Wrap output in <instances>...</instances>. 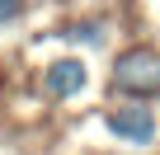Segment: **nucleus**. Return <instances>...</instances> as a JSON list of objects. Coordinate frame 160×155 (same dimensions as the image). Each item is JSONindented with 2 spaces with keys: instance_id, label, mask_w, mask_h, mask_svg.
<instances>
[{
  "instance_id": "nucleus-1",
  "label": "nucleus",
  "mask_w": 160,
  "mask_h": 155,
  "mask_svg": "<svg viewBox=\"0 0 160 155\" xmlns=\"http://www.w3.org/2000/svg\"><path fill=\"white\" fill-rule=\"evenodd\" d=\"M113 85L127 90V94H155L160 90V56L151 47H132L118 56L113 66Z\"/></svg>"
},
{
  "instance_id": "nucleus-2",
  "label": "nucleus",
  "mask_w": 160,
  "mask_h": 155,
  "mask_svg": "<svg viewBox=\"0 0 160 155\" xmlns=\"http://www.w3.org/2000/svg\"><path fill=\"white\" fill-rule=\"evenodd\" d=\"M108 127H113L118 136H127V141H151V136H155V118H151V108H141V104L113 108V113H108Z\"/></svg>"
},
{
  "instance_id": "nucleus-3",
  "label": "nucleus",
  "mask_w": 160,
  "mask_h": 155,
  "mask_svg": "<svg viewBox=\"0 0 160 155\" xmlns=\"http://www.w3.org/2000/svg\"><path fill=\"white\" fill-rule=\"evenodd\" d=\"M75 90H85V66H80V61H57V66H47V94L66 99V94H75Z\"/></svg>"
},
{
  "instance_id": "nucleus-4",
  "label": "nucleus",
  "mask_w": 160,
  "mask_h": 155,
  "mask_svg": "<svg viewBox=\"0 0 160 155\" xmlns=\"http://www.w3.org/2000/svg\"><path fill=\"white\" fill-rule=\"evenodd\" d=\"M19 5H24V0H0V24L14 19V14H19Z\"/></svg>"
}]
</instances>
